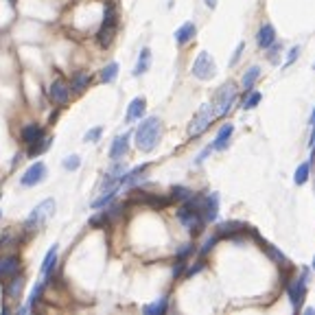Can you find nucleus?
<instances>
[{"label":"nucleus","mask_w":315,"mask_h":315,"mask_svg":"<svg viewBox=\"0 0 315 315\" xmlns=\"http://www.w3.org/2000/svg\"><path fill=\"white\" fill-rule=\"evenodd\" d=\"M260 79V68L258 66H252L245 75H243V81H241V85H243V92H249L254 88V83Z\"/></svg>","instance_id":"5701e85b"},{"label":"nucleus","mask_w":315,"mask_h":315,"mask_svg":"<svg viewBox=\"0 0 315 315\" xmlns=\"http://www.w3.org/2000/svg\"><path fill=\"white\" fill-rule=\"evenodd\" d=\"M245 94H247V96L243 98V105H241L243 110H254L256 105L260 103V98H262L260 92H252V90H249V92H245Z\"/></svg>","instance_id":"473e14b6"},{"label":"nucleus","mask_w":315,"mask_h":315,"mask_svg":"<svg viewBox=\"0 0 315 315\" xmlns=\"http://www.w3.org/2000/svg\"><path fill=\"white\" fill-rule=\"evenodd\" d=\"M144 108H147V103H144L142 96H136L134 101L127 105V112H125V123H134L138 118L144 116Z\"/></svg>","instance_id":"4468645a"},{"label":"nucleus","mask_w":315,"mask_h":315,"mask_svg":"<svg viewBox=\"0 0 315 315\" xmlns=\"http://www.w3.org/2000/svg\"><path fill=\"white\" fill-rule=\"evenodd\" d=\"M203 3H206L208 9H215V7H217V0H203Z\"/></svg>","instance_id":"49530a36"},{"label":"nucleus","mask_w":315,"mask_h":315,"mask_svg":"<svg viewBox=\"0 0 315 315\" xmlns=\"http://www.w3.org/2000/svg\"><path fill=\"white\" fill-rule=\"evenodd\" d=\"M210 151H215V149H213V144H210V147H206V149H203L201 153H199V158H197V164H201L203 160H206V155L210 153Z\"/></svg>","instance_id":"c03bdc74"},{"label":"nucleus","mask_w":315,"mask_h":315,"mask_svg":"<svg viewBox=\"0 0 315 315\" xmlns=\"http://www.w3.org/2000/svg\"><path fill=\"white\" fill-rule=\"evenodd\" d=\"M287 293H289V300H291L293 308L298 311V308L302 306V302H304V295H306V276H302V278H295L293 282H289Z\"/></svg>","instance_id":"1a4fd4ad"},{"label":"nucleus","mask_w":315,"mask_h":315,"mask_svg":"<svg viewBox=\"0 0 315 315\" xmlns=\"http://www.w3.org/2000/svg\"><path fill=\"white\" fill-rule=\"evenodd\" d=\"M195 33H197V29H195V24L193 22H184L180 29L175 31V42L180 44V46H184V44H188L190 39L195 37Z\"/></svg>","instance_id":"aec40b11"},{"label":"nucleus","mask_w":315,"mask_h":315,"mask_svg":"<svg viewBox=\"0 0 315 315\" xmlns=\"http://www.w3.org/2000/svg\"><path fill=\"white\" fill-rule=\"evenodd\" d=\"M243 48H245V46H243V42H241L239 46H236V50H234L232 59H230V66H234V64H236V62H239V59H241V52H243Z\"/></svg>","instance_id":"a19ab883"},{"label":"nucleus","mask_w":315,"mask_h":315,"mask_svg":"<svg viewBox=\"0 0 315 315\" xmlns=\"http://www.w3.org/2000/svg\"><path fill=\"white\" fill-rule=\"evenodd\" d=\"M232 131H234V127H232V123H226L223 127L219 129V134H217V138H215V142H213V149L215 151H223L230 144V138H232Z\"/></svg>","instance_id":"a211bd4d"},{"label":"nucleus","mask_w":315,"mask_h":315,"mask_svg":"<svg viewBox=\"0 0 315 315\" xmlns=\"http://www.w3.org/2000/svg\"><path fill=\"white\" fill-rule=\"evenodd\" d=\"M44 177H46V164L44 162H35V164H31V167L22 173L20 184H22L24 188H31V186H35V184L42 182Z\"/></svg>","instance_id":"6e6552de"},{"label":"nucleus","mask_w":315,"mask_h":315,"mask_svg":"<svg viewBox=\"0 0 315 315\" xmlns=\"http://www.w3.org/2000/svg\"><path fill=\"white\" fill-rule=\"evenodd\" d=\"M103 193H105L103 197H98V199H94V201H92V208H103V206H108V203H110V201L116 197V193H118V186L105 188Z\"/></svg>","instance_id":"cd10ccee"},{"label":"nucleus","mask_w":315,"mask_h":315,"mask_svg":"<svg viewBox=\"0 0 315 315\" xmlns=\"http://www.w3.org/2000/svg\"><path fill=\"white\" fill-rule=\"evenodd\" d=\"M110 221H112V219L108 217V213H105V210H103L101 215L92 217V219H90V226H92V228H105V226H108Z\"/></svg>","instance_id":"c9c22d12"},{"label":"nucleus","mask_w":315,"mask_h":315,"mask_svg":"<svg viewBox=\"0 0 315 315\" xmlns=\"http://www.w3.org/2000/svg\"><path fill=\"white\" fill-rule=\"evenodd\" d=\"M217 241H219V236H210V239H208L206 243H203V247H201V256H206V254L210 252V249L215 247V243H217Z\"/></svg>","instance_id":"58836bf2"},{"label":"nucleus","mask_w":315,"mask_h":315,"mask_svg":"<svg viewBox=\"0 0 315 315\" xmlns=\"http://www.w3.org/2000/svg\"><path fill=\"white\" fill-rule=\"evenodd\" d=\"M42 136H44V129L39 127L37 123H29V125H24V127H22V140L26 144L35 142L37 138H42Z\"/></svg>","instance_id":"412c9836"},{"label":"nucleus","mask_w":315,"mask_h":315,"mask_svg":"<svg viewBox=\"0 0 315 315\" xmlns=\"http://www.w3.org/2000/svg\"><path fill=\"white\" fill-rule=\"evenodd\" d=\"M313 70H315V64H313Z\"/></svg>","instance_id":"8fccbe9b"},{"label":"nucleus","mask_w":315,"mask_h":315,"mask_svg":"<svg viewBox=\"0 0 315 315\" xmlns=\"http://www.w3.org/2000/svg\"><path fill=\"white\" fill-rule=\"evenodd\" d=\"M311 125L315 127V110H313V114H311Z\"/></svg>","instance_id":"de8ad7c7"},{"label":"nucleus","mask_w":315,"mask_h":315,"mask_svg":"<svg viewBox=\"0 0 315 315\" xmlns=\"http://www.w3.org/2000/svg\"><path fill=\"white\" fill-rule=\"evenodd\" d=\"M260 243H262V247H265V252H267L269 256H272V258H274L276 262H278V265H282V267H287V265H289V260L285 258V254H282L280 249H276L274 245H269V243H265V241H260Z\"/></svg>","instance_id":"7c9ffc66"},{"label":"nucleus","mask_w":315,"mask_h":315,"mask_svg":"<svg viewBox=\"0 0 315 315\" xmlns=\"http://www.w3.org/2000/svg\"><path fill=\"white\" fill-rule=\"evenodd\" d=\"M7 282H9V285H7V293H9V298L11 300H18L20 293H22V289H24V278L20 274H16L13 278H9Z\"/></svg>","instance_id":"4be33fe9"},{"label":"nucleus","mask_w":315,"mask_h":315,"mask_svg":"<svg viewBox=\"0 0 315 315\" xmlns=\"http://www.w3.org/2000/svg\"><path fill=\"white\" fill-rule=\"evenodd\" d=\"M88 85H90V77L88 75H75V77H72V83H70V90L83 92Z\"/></svg>","instance_id":"72a5a7b5"},{"label":"nucleus","mask_w":315,"mask_h":315,"mask_svg":"<svg viewBox=\"0 0 315 315\" xmlns=\"http://www.w3.org/2000/svg\"><path fill=\"white\" fill-rule=\"evenodd\" d=\"M184 265H186V262H184V260H180V262H177V265H175V269H173V276H175V278H177V276H180V274H182V269H184Z\"/></svg>","instance_id":"a18cd8bd"},{"label":"nucleus","mask_w":315,"mask_h":315,"mask_svg":"<svg viewBox=\"0 0 315 315\" xmlns=\"http://www.w3.org/2000/svg\"><path fill=\"white\" fill-rule=\"evenodd\" d=\"M116 77H118V64H116V62L108 64V66H105V68L101 70V81H103V83H114Z\"/></svg>","instance_id":"c756f323"},{"label":"nucleus","mask_w":315,"mask_h":315,"mask_svg":"<svg viewBox=\"0 0 315 315\" xmlns=\"http://www.w3.org/2000/svg\"><path fill=\"white\" fill-rule=\"evenodd\" d=\"M116 20H118V13L114 7H108L105 9V16H103V24H101V29H98V44L103 46V48H108L110 42H112V35H114V31H116Z\"/></svg>","instance_id":"423d86ee"},{"label":"nucleus","mask_w":315,"mask_h":315,"mask_svg":"<svg viewBox=\"0 0 315 315\" xmlns=\"http://www.w3.org/2000/svg\"><path fill=\"white\" fill-rule=\"evenodd\" d=\"M147 164H140V167H136V169H131V171H127V173L123 175V180H121V184L123 186H127V188H131L136 182H140L142 177H144V173H147Z\"/></svg>","instance_id":"6ab92c4d"},{"label":"nucleus","mask_w":315,"mask_h":315,"mask_svg":"<svg viewBox=\"0 0 315 315\" xmlns=\"http://www.w3.org/2000/svg\"><path fill=\"white\" fill-rule=\"evenodd\" d=\"M160 136H162V123L158 116H149L138 125L136 129V147L149 153V151L155 149V144L160 142Z\"/></svg>","instance_id":"f257e3e1"},{"label":"nucleus","mask_w":315,"mask_h":315,"mask_svg":"<svg viewBox=\"0 0 315 315\" xmlns=\"http://www.w3.org/2000/svg\"><path fill=\"white\" fill-rule=\"evenodd\" d=\"M193 195L186 186H173L171 188V199H175V201H186L188 197Z\"/></svg>","instance_id":"f704fd0d"},{"label":"nucleus","mask_w":315,"mask_h":315,"mask_svg":"<svg viewBox=\"0 0 315 315\" xmlns=\"http://www.w3.org/2000/svg\"><path fill=\"white\" fill-rule=\"evenodd\" d=\"M42 291H44V282H37L35 287H33V291H31V295H29V302H26V306L24 308H20V313H26V311H31L33 308V304L39 300V295H42Z\"/></svg>","instance_id":"2f4dec72"},{"label":"nucleus","mask_w":315,"mask_h":315,"mask_svg":"<svg viewBox=\"0 0 315 315\" xmlns=\"http://www.w3.org/2000/svg\"><path fill=\"white\" fill-rule=\"evenodd\" d=\"M217 215H219V195L210 193L203 197V201H201V217H203V221H215Z\"/></svg>","instance_id":"9b49d317"},{"label":"nucleus","mask_w":315,"mask_h":315,"mask_svg":"<svg viewBox=\"0 0 315 315\" xmlns=\"http://www.w3.org/2000/svg\"><path fill=\"white\" fill-rule=\"evenodd\" d=\"M298 55H300V46H293L291 50H289V55H287V62H285V66H291L295 59H298Z\"/></svg>","instance_id":"ea45409f"},{"label":"nucleus","mask_w":315,"mask_h":315,"mask_svg":"<svg viewBox=\"0 0 315 315\" xmlns=\"http://www.w3.org/2000/svg\"><path fill=\"white\" fill-rule=\"evenodd\" d=\"M57 265V245H52L48 252L44 256V262H42V276H48L52 272V267Z\"/></svg>","instance_id":"393cba45"},{"label":"nucleus","mask_w":315,"mask_h":315,"mask_svg":"<svg viewBox=\"0 0 315 315\" xmlns=\"http://www.w3.org/2000/svg\"><path fill=\"white\" fill-rule=\"evenodd\" d=\"M308 173H311V162H302L298 169H295V175H293V182L302 186V184H306L308 180Z\"/></svg>","instance_id":"c85d7f7f"},{"label":"nucleus","mask_w":315,"mask_h":315,"mask_svg":"<svg viewBox=\"0 0 315 315\" xmlns=\"http://www.w3.org/2000/svg\"><path fill=\"white\" fill-rule=\"evenodd\" d=\"M236 101V85L232 81L223 83L219 92H217V98H215V112L217 116H226L230 110H232V105Z\"/></svg>","instance_id":"20e7f679"},{"label":"nucleus","mask_w":315,"mask_h":315,"mask_svg":"<svg viewBox=\"0 0 315 315\" xmlns=\"http://www.w3.org/2000/svg\"><path fill=\"white\" fill-rule=\"evenodd\" d=\"M101 136H103V127H94V129H90L88 134H85L83 140H85V142H96Z\"/></svg>","instance_id":"4c0bfd02"},{"label":"nucleus","mask_w":315,"mask_h":315,"mask_svg":"<svg viewBox=\"0 0 315 315\" xmlns=\"http://www.w3.org/2000/svg\"><path fill=\"white\" fill-rule=\"evenodd\" d=\"M177 217H180V221L186 226L190 232L197 234V232H201V228H203V217L199 210H195V208H190L186 201H184V206L177 210Z\"/></svg>","instance_id":"0eeeda50"},{"label":"nucleus","mask_w":315,"mask_h":315,"mask_svg":"<svg viewBox=\"0 0 315 315\" xmlns=\"http://www.w3.org/2000/svg\"><path fill=\"white\" fill-rule=\"evenodd\" d=\"M215 72H217V64H215L213 55H210L208 50H201L193 62V75L197 79H201V81H208V79L215 77Z\"/></svg>","instance_id":"39448f33"},{"label":"nucleus","mask_w":315,"mask_h":315,"mask_svg":"<svg viewBox=\"0 0 315 315\" xmlns=\"http://www.w3.org/2000/svg\"><path fill=\"white\" fill-rule=\"evenodd\" d=\"M20 272V258L18 256H7V258H0V280H9Z\"/></svg>","instance_id":"ddd939ff"},{"label":"nucleus","mask_w":315,"mask_h":315,"mask_svg":"<svg viewBox=\"0 0 315 315\" xmlns=\"http://www.w3.org/2000/svg\"><path fill=\"white\" fill-rule=\"evenodd\" d=\"M217 116V112H215V105L213 103H203L199 112L193 116V121H190L188 125V136L190 138H197V136H201L203 131H206L210 127V123H213V118Z\"/></svg>","instance_id":"f03ea898"},{"label":"nucleus","mask_w":315,"mask_h":315,"mask_svg":"<svg viewBox=\"0 0 315 315\" xmlns=\"http://www.w3.org/2000/svg\"><path fill=\"white\" fill-rule=\"evenodd\" d=\"M48 98L55 105H66L70 101V88L66 85L64 79H55L48 88Z\"/></svg>","instance_id":"9d476101"},{"label":"nucleus","mask_w":315,"mask_h":315,"mask_svg":"<svg viewBox=\"0 0 315 315\" xmlns=\"http://www.w3.org/2000/svg\"><path fill=\"white\" fill-rule=\"evenodd\" d=\"M52 213H55V199H44L42 203H37V206L31 210V215L26 217V221H24V228H29V230L39 228L46 219H50Z\"/></svg>","instance_id":"7ed1b4c3"},{"label":"nucleus","mask_w":315,"mask_h":315,"mask_svg":"<svg viewBox=\"0 0 315 315\" xmlns=\"http://www.w3.org/2000/svg\"><path fill=\"white\" fill-rule=\"evenodd\" d=\"M50 147V138H46V136H42V138H37L35 142H31V149H29V155L31 158H37L39 153H44L46 149Z\"/></svg>","instance_id":"bb28decb"},{"label":"nucleus","mask_w":315,"mask_h":315,"mask_svg":"<svg viewBox=\"0 0 315 315\" xmlns=\"http://www.w3.org/2000/svg\"><path fill=\"white\" fill-rule=\"evenodd\" d=\"M193 249H195L193 245H186V247H182L180 252H177V256H180V260H184V258H186V256H188L190 252H193Z\"/></svg>","instance_id":"79ce46f5"},{"label":"nucleus","mask_w":315,"mask_h":315,"mask_svg":"<svg viewBox=\"0 0 315 315\" xmlns=\"http://www.w3.org/2000/svg\"><path fill=\"white\" fill-rule=\"evenodd\" d=\"M167 308H169V300L160 298V300H155L153 304H147L142 311H144V315H162V313H167Z\"/></svg>","instance_id":"a878e982"},{"label":"nucleus","mask_w":315,"mask_h":315,"mask_svg":"<svg viewBox=\"0 0 315 315\" xmlns=\"http://www.w3.org/2000/svg\"><path fill=\"white\" fill-rule=\"evenodd\" d=\"M239 232H245V226H243V223H236V221H228V223H221L219 226L217 236H219V239H236Z\"/></svg>","instance_id":"f3484780"},{"label":"nucleus","mask_w":315,"mask_h":315,"mask_svg":"<svg viewBox=\"0 0 315 315\" xmlns=\"http://www.w3.org/2000/svg\"><path fill=\"white\" fill-rule=\"evenodd\" d=\"M313 269H315V258H313Z\"/></svg>","instance_id":"09e8293b"},{"label":"nucleus","mask_w":315,"mask_h":315,"mask_svg":"<svg viewBox=\"0 0 315 315\" xmlns=\"http://www.w3.org/2000/svg\"><path fill=\"white\" fill-rule=\"evenodd\" d=\"M129 140H131V134L127 131V134H121V136H116L114 138V142H112V147H110V160H121V158L127 153V149H129Z\"/></svg>","instance_id":"f8f14e48"},{"label":"nucleus","mask_w":315,"mask_h":315,"mask_svg":"<svg viewBox=\"0 0 315 315\" xmlns=\"http://www.w3.org/2000/svg\"><path fill=\"white\" fill-rule=\"evenodd\" d=\"M79 164H81V158L75 153V155H68V158L64 160V169H66V171H75V169H79Z\"/></svg>","instance_id":"e433bc0d"},{"label":"nucleus","mask_w":315,"mask_h":315,"mask_svg":"<svg viewBox=\"0 0 315 315\" xmlns=\"http://www.w3.org/2000/svg\"><path fill=\"white\" fill-rule=\"evenodd\" d=\"M256 42H258V46L262 50H267L269 46L276 42V29L272 24H262L258 29V33H256Z\"/></svg>","instance_id":"2eb2a0df"},{"label":"nucleus","mask_w":315,"mask_h":315,"mask_svg":"<svg viewBox=\"0 0 315 315\" xmlns=\"http://www.w3.org/2000/svg\"><path fill=\"white\" fill-rule=\"evenodd\" d=\"M201 269H203V260H199V262H197V265H195V267H190L186 276H188V278H190V276H195L197 272H201Z\"/></svg>","instance_id":"37998d69"},{"label":"nucleus","mask_w":315,"mask_h":315,"mask_svg":"<svg viewBox=\"0 0 315 315\" xmlns=\"http://www.w3.org/2000/svg\"><path fill=\"white\" fill-rule=\"evenodd\" d=\"M149 66H151V50L149 48H142L140 50V57H138V64H136V68H134V77L144 75V72L149 70Z\"/></svg>","instance_id":"b1692460"},{"label":"nucleus","mask_w":315,"mask_h":315,"mask_svg":"<svg viewBox=\"0 0 315 315\" xmlns=\"http://www.w3.org/2000/svg\"><path fill=\"white\" fill-rule=\"evenodd\" d=\"M125 173H127V169H125V164H116V167L112 169V171H108V175H105V180H103V184H101V188L105 190V188L118 186Z\"/></svg>","instance_id":"dca6fc26"}]
</instances>
